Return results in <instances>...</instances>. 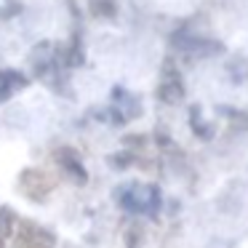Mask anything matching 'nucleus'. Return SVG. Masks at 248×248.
Returning a JSON list of instances; mask_svg holds the SVG:
<instances>
[{"instance_id":"obj_4","label":"nucleus","mask_w":248,"mask_h":248,"mask_svg":"<svg viewBox=\"0 0 248 248\" xmlns=\"http://www.w3.org/2000/svg\"><path fill=\"white\" fill-rule=\"evenodd\" d=\"M157 96L166 104H179L184 99V80H182V72L173 64V59L163 62V75H160V86H157Z\"/></svg>"},{"instance_id":"obj_1","label":"nucleus","mask_w":248,"mask_h":248,"mask_svg":"<svg viewBox=\"0 0 248 248\" xmlns=\"http://www.w3.org/2000/svg\"><path fill=\"white\" fill-rule=\"evenodd\" d=\"M115 200H118L120 208L134 216H157V211L163 205L160 189L147 182H131L118 187L115 189Z\"/></svg>"},{"instance_id":"obj_9","label":"nucleus","mask_w":248,"mask_h":248,"mask_svg":"<svg viewBox=\"0 0 248 248\" xmlns=\"http://www.w3.org/2000/svg\"><path fill=\"white\" fill-rule=\"evenodd\" d=\"M91 11L93 16H102V19H112L115 14V0H91Z\"/></svg>"},{"instance_id":"obj_7","label":"nucleus","mask_w":248,"mask_h":248,"mask_svg":"<svg viewBox=\"0 0 248 248\" xmlns=\"http://www.w3.org/2000/svg\"><path fill=\"white\" fill-rule=\"evenodd\" d=\"M27 83L30 80L22 75V72H16V70H0V102H6L11 93L22 91Z\"/></svg>"},{"instance_id":"obj_6","label":"nucleus","mask_w":248,"mask_h":248,"mask_svg":"<svg viewBox=\"0 0 248 248\" xmlns=\"http://www.w3.org/2000/svg\"><path fill=\"white\" fill-rule=\"evenodd\" d=\"M54 157H56V163H59V168L72 179V182H78V184L88 182V171L83 168L80 155H78L75 150H70V147H59V150L54 152Z\"/></svg>"},{"instance_id":"obj_5","label":"nucleus","mask_w":248,"mask_h":248,"mask_svg":"<svg viewBox=\"0 0 248 248\" xmlns=\"http://www.w3.org/2000/svg\"><path fill=\"white\" fill-rule=\"evenodd\" d=\"M173 48H179L182 54L187 56H214L221 51V43H214V40H203V38H192L187 32L173 35Z\"/></svg>"},{"instance_id":"obj_3","label":"nucleus","mask_w":248,"mask_h":248,"mask_svg":"<svg viewBox=\"0 0 248 248\" xmlns=\"http://www.w3.org/2000/svg\"><path fill=\"white\" fill-rule=\"evenodd\" d=\"M54 187H56V182L46 171H40V168H24L19 173V192L27 195L30 200H46Z\"/></svg>"},{"instance_id":"obj_2","label":"nucleus","mask_w":248,"mask_h":248,"mask_svg":"<svg viewBox=\"0 0 248 248\" xmlns=\"http://www.w3.org/2000/svg\"><path fill=\"white\" fill-rule=\"evenodd\" d=\"M14 248H56V235L35 221H19Z\"/></svg>"},{"instance_id":"obj_8","label":"nucleus","mask_w":248,"mask_h":248,"mask_svg":"<svg viewBox=\"0 0 248 248\" xmlns=\"http://www.w3.org/2000/svg\"><path fill=\"white\" fill-rule=\"evenodd\" d=\"M14 219H16V214H14L8 205H3V208H0V248H6L8 237H11V232H14Z\"/></svg>"}]
</instances>
